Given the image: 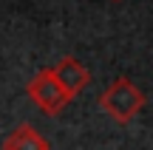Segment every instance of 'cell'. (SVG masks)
Returning a JSON list of instances; mask_svg holds the SVG:
<instances>
[{
	"instance_id": "obj_1",
	"label": "cell",
	"mask_w": 153,
	"mask_h": 150,
	"mask_svg": "<svg viewBox=\"0 0 153 150\" xmlns=\"http://www.w3.org/2000/svg\"><path fill=\"white\" fill-rule=\"evenodd\" d=\"M99 108H102L114 122L128 125L145 108V94L128 77H119V79H114V82L102 91V96H99Z\"/></svg>"
},
{
	"instance_id": "obj_4",
	"label": "cell",
	"mask_w": 153,
	"mask_h": 150,
	"mask_svg": "<svg viewBox=\"0 0 153 150\" xmlns=\"http://www.w3.org/2000/svg\"><path fill=\"white\" fill-rule=\"evenodd\" d=\"M3 150H48V142L31 125H17L3 142Z\"/></svg>"
},
{
	"instance_id": "obj_2",
	"label": "cell",
	"mask_w": 153,
	"mask_h": 150,
	"mask_svg": "<svg viewBox=\"0 0 153 150\" xmlns=\"http://www.w3.org/2000/svg\"><path fill=\"white\" fill-rule=\"evenodd\" d=\"M26 94L31 96V102L43 113H60L62 108L71 102V96L62 91V85L57 82V77L51 74V68H43V71H37L31 79H28Z\"/></svg>"
},
{
	"instance_id": "obj_3",
	"label": "cell",
	"mask_w": 153,
	"mask_h": 150,
	"mask_svg": "<svg viewBox=\"0 0 153 150\" xmlns=\"http://www.w3.org/2000/svg\"><path fill=\"white\" fill-rule=\"evenodd\" d=\"M51 74L57 77V82L62 85V91H65L68 96H79L82 91H85V85L91 82V74H88V68L82 65L76 57H62L60 62H57L54 68H51Z\"/></svg>"
}]
</instances>
